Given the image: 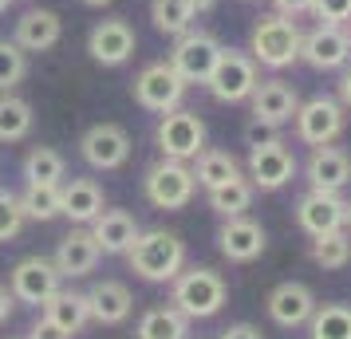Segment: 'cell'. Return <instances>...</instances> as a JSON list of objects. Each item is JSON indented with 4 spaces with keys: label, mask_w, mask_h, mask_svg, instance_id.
Instances as JSON below:
<instances>
[{
    "label": "cell",
    "mask_w": 351,
    "mask_h": 339,
    "mask_svg": "<svg viewBox=\"0 0 351 339\" xmlns=\"http://www.w3.org/2000/svg\"><path fill=\"white\" fill-rule=\"evenodd\" d=\"M130 268L150 280V284H170L182 268H186V244L178 233H166V229H146L134 237V244L127 249Z\"/></svg>",
    "instance_id": "obj_1"
},
{
    "label": "cell",
    "mask_w": 351,
    "mask_h": 339,
    "mask_svg": "<svg viewBox=\"0 0 351 339\" xmlns=\"http://www.w3.org/2000/svg\"><path fill=\"white\" fill-rule=\"evenodd\" d=\"M300 24L296 20L280 16V12H272V16H261L253 24V32H249V55L256 60V67H269V71H285L300 60Z\"/></svg>",
    "instance_id": "obj_2"
},
{
    "label": "cell",
    "mask_w": 351,
    "mask_h": 339,
    "mask_svg": "<svg viewBox=\"0 0 351 339\" xmlns=\"http://www.w3.org/2000/svg\"><path fill=\"white\" fill-rule=\"evenodd\" d=\"M170 284H174L170 304L186 320H209V316H217L225 307V296H229L221 273H213V268H182Z\"/></svg>",
    "instance_id": "obj_3"
},
{
    "label": "cell",
    "mask_w": 351,
    "mask_h": 339,
    "mask_svg": "<svg viewBox=\"0 0 351 339\" xmlns=\"http://www.w3.org/2000/svg\"><path fill=\"white\" fill-rule=\"evenodd\" d=\"M154 142H158L162 158L193 162L206 150V123H202V114L190 111V107H174V111H166L158 118Z\"/></svg>",
    "instance_id": "obj_4"
},
{
    "label": "cell",
    "mask_w": 351,
    "mask_h": 339,
    "mask_svg": "<svg viewBox=\"0 0 351 339\" xmlns=\"http://www.w3.org/2000/svg\"><path fill=\"white\" fill-rule=\"evenodd\" d=\"M261 83V71H256V60L249 51H233V48H221L217 64L209 71L206 79V91L217 103H249L253 87Z\"/></svg>",
    "instance_id": "obj_5"
},
{
    "label": "cell",
    "mask_w": 351,
    "mask_h": 339,
    "mask_svg": "<svg viewBox=\"0 0 351 339\" xmlns=\"http://www.w3.org/2000/svg\"><path fill=\"white\" fill-rule=\"evenodd\" d=\"M143 190H146V201L154 210H186L197 194V181H193V170L186 162H174V158H162L146 170L143 178Z\"/></svg>",
    "instance_id": "obj_6"
},
{
    "label": "cell",
    "mask_w": 351,
    "mask_h": 339,
    "mask_svg": "<svg viewBox=\"0 0 351 339\" xmlns=\"http://www.w3.org/2000/svg\"><path fill=\"white\" fill-rule=\"evenodd\" d=\"M186 87H190V83L162 60V64H146L143 71L134 75V87H130V91H134V103H138L143 111L166 114V111H174V107H182Z\"/></svg>",
    "instance_id": "obj_7"
},
{
    "label": "cell",
    "mask_w": 351,
    "mask_h": 339,
    "mask_svg": "<svg viewBox=\"0 0 351 339\" xmlns=\"http://www.w3.org/2000/svg\"><path fill=\"white\" fill-rule=\"evenodd\" d=\"M217 55H221V40L213 32H206V28H190V32L174 36V51H170L166 64L174 67L186 83H206L213 64H217Z\"/></svg>",
    "instance_id": "obj_8"
},
{
    "label": "cell",
    "mask_w": 351,
    "mask_h": 339,
    "mask_svg": "<svg viewBox=\"0 0 351 339\" xmlns=\"http://www.w3.org/2000/svg\"><path fill=\"white\" fill-rule=\"evenodd\" d=\"M343 127H348V111L332 95H316V99H308V103L296 107V138L308 146L335 142L343 134Z\"/></svg>",
    "instance_id": "obj_9"
},
{
    "label": "cell",
    "mask_w": 351,
    "mask_h": 339,
    "mask_svg": "<svg viewBox=\"0 0 351 339\" xmlns=\"http://www.w3.org/2000/svg\"><path fill=\"white\" fill-rule=\"evenodd\" d=\"M296 178V154L288 150L276 134L265 142H253L249 150V181L253 190H285L288 181Z\"/></svg>",
    "instance_id": "obj_10"
},
{
    "label": "cell",
    "mask_w": 351,
    "mask_h": 339,
    "mask_svg": "<svg viewBox=\"0 0 351 339\" xmlns=\"http://www.w3.org/2000/svg\"><path fill=\"white\" fill-rule=\"evenodd\" d=\"M300 60L316 71H339L351 64V32L343 24H319L300 40Z\"/></svg>",
    "instance_id": "obj_11"
},
{
    "label": "cell",
    "mask_w": 351,
    "mask_h": 339,
    "mask_svg": "<svg viewBox=\"0 0 351 339\" xmlns=\"http://www.w3.org/2000/svg\"><path fill=\"white\" fill-rule=\"evenodd\" d=\"M130 150H134L130 134L119 123H95V127L83 130V138H80V154L91 170H119V166H127Z\"/></svg>",
    "instance_id": "obj_12"
},
{
    "label": "cell",
    "mask_w": 351,
    "mask_h": 339,
    "mask_svg": "<svg viewBox=\"0 0 351 339\" xmlns=\"http://www.w3.org/2000/svg\"><path fill=\"white\" fill-rule=\"evenodd\" d=\"M134 48H138V36L130 28V20H123V16L99 20L95 28L87 32V55L103 67H123L134 55Z\"/></svg>",
    "instance_id": "obj_13"
},
{
    "label": "cell",
    "mask_w": 351,
    "mask_h": 339,
    "mask_svg": "<svg viewBox=\"0 0 351 339\" xmlns=\"http://www.w3.org/2000/svg\"><path fill=\"white\" fill-rule=\"evenodd\" d=\"M296 225H300L308 237L348 229V201L339 194H328V190H308V194L296 201Z\"/></svg>",
    "instance_id": "obj_14"
},
{
    "label": "cell",
    "mask_w": 351,
    "mask_h": 339,
    "mask_svg": "<svg viewBox=\"0 0 351 339\" xmlns=\"http://www.w3.org/2000/svg\"><path fill=\"white\" fill-rule=\"evenodd\" d=\"M249 107H253V123H265V127H285L296 118V107H300V95L296 87L285 79H261L249 95Z\"/></svg>",
    "instance_id": "obj_15"
},
{
    "label": "cell",
    "mask_w": 351,
    "mask_h": 339,
    "mask_svg": "<svg viewBox=\"0 0 351 339\" xmlns=\"http://www.w3.org/2000/svg\"><path fill=\"white\" fill-rule=\"evenodd\" d=\"M12 300L20 304H44L51 292H60V268H56V260H44V257H24L12 268Z\"/></svg>",
    "instance_id": "obj_16"
},
{
    "label": "cell",
    "mask_w": 351,
    "mask_h": 339,
    "mask_svg": "<svg viewBox=\"0 0 351 339\" xmlns=\"http://www.w3.org/2000/svg\"><path fill=\"white\" fill-rule=\"evenodd\" d=\"M265 244H269V233L261 221L253 217H225L221 233H217V249H221L225 260H233V264H249L265 253Z\"/></svg>",
    "instance_id": "obj_17"
},
{
    "label": "cell",
    "mask_w": 351,
    "mask_h": 339,
    "mask_svg": "<svg viewBox=\"0 0 351 339\" xmlns=\"http://www.w3.org/2000/svg\"><path fill=\"white\" fill-rule=\"evenodd\" d=\"M269 316L276 327H304L308 323V316L316 312V296H312V288L308 284H300V280H285V284H276V288L269 292Z\"/></svg>",
    "instance_id": "obj_18"
},
{
    "label": "cell",
    "mask_w": 351,
    "mask_h": 339,
    "mask_svg": "<svg viewBox=\"0 0 351 339\" xmlns=\"http://www.w3.org/2000/svg\"><path fill=\"white\" fill-rule=\"evenodd\" d=\"M351 181V154L343 146H312V158H308V186L312 190H328L339 194Z\"/></svg>",
    "instance_id": "obj_19"
},
{
    "label": "cell",
    "mask_w": 351,
    "mask_h": 339,
    "mask_svg": "<svg viewBox=\"0 0 351 339\" xmlns=\"http://www.w3.org/2000/svg\"><path fill=\"white\" fill-rule=\"evenodd\" d=\"M12 40L24 51H51L64 40V20H60V12H51V8H28L16 20Z\"/></svg>",
    "instance_id": "obj_20"
},
{
    "label": "cell",
    "mask_w": 351,
    "mask_h": 339,
    "mask_svg": "<svg viewBox=\"0 0 351 339\" xmlns=\"http://www.w3.org/2000/svg\"><path fill=\"white\" fill-rule=\"evenodd\" d=\"M103 210H107V197H103V186L95 178L60 181V213L71 217L75 225H91Z\"/></svg>",
    "instance_id": "obj_21"
},
{
    "label": "cell",
    "mask_w": 351,
    "mask_h": 339,
    "mask_svg": "<svg viewBox=\"0 0 351 339\" xmlns=\"http://www.w3.org/2000/svg\"><path fill=\"white\" fill-rule=\"evenodd\" d=\"M99 244L95 237H91V229H71L64 241H60V249H56V268H60V276L64 280H75V276H87V273H95V264H99Z\"/></svg>",
    "instance_id": "obj_22"
},
{
    "label": "cell",
    "mask_w": 351,
    "mask_h": 339,
    "mask_svg": "<svg viewBox=\"0 0 351 339\" xmlns=\"http://www.w3.org/2000/svg\"><path fill=\"white\" fill-rule=\"evenodd\" d=\"M83 300H87L91 320H95V323H107V327L123 323V320L130 316V307H134V300H130V288L123 284V280H99V284H91V288L83 292Z\"/></svg>",
    "instance_id": "obj_23"
},
{
    "label": "cell",
    "mask_w": 351,
    "mask_h": 339,
    "mask_svg": "<svg viewBox=\"0 0 351 339\" xmlns=\"http://www.w3.org/2000/svg\"><path fill=\"white\" fill-rule=\"evenodd\" d=\"M138 233H143V229L134 221V213H127V210H103L95 221H91V237H95L99 253H111V257L127 253Z\"/></svg>",
    "instance_id": "obj_24"
},
{
    "label": "cell",
    "mask_w": 351,
    "mask_h": 339,
    "mask_svg": "<svg viewBox=\"0 0 351 339\" xmlns=\"http://www.w3.org/2000/svg\"><path fill=\"white\" fill-rule=\"evenodd\" d=\"M44 316H48L51 323H60L67 336H80L83 327L91 323V312H87V300H83V292H67V288H60V292H51L48 300H44Z\"/></svg>",
    "instance_id": "obj_25"
},
{
    "label": "cell",
    "mask_w": 351,
    "mask_h": 339,
    "mask_svg": "<svg viewBox=\"0 0 351 339\" xmlns=\"http://www.w3.org/2000/svg\"><path fill=\"white\" fill-rule=\"evenodd\" d=\"M190 170H193V181L206 186V194L217 190V186H225V181L241 178V166H237V158H233L229 150H202V154L193 158Z\"/></svg>",
    "instance_id": "obj_26"
},
{
    "label": "cell",
    "mask_w": 351,
    "mask_h": 339,
    "mask_svg": "<svg viewBox=\"0 0 351 339\" xmlns=\"http://www.w3.org/2000/svg\"><path fill=\"white\" fill-rule=\"evenodd\" d=\"M36 127V114L28 99L12 95V91H0V142H20L28 138Z\"/></svg>",
    "instance_id": "obj_27"
},
{
    "label": "cell",
    "mask_w": 351,
    "mask_h": 339,
    "mask_svg": "<svg viewBox=\"0 0 351 339\" xmlns=\"http://www.w3.org/2000/svg\"><path fill=\"white\" fill-rule=\"evenodd\" d=\"M186 336H190V320L174 304L150 307L138 320V339H186Z\"/></svg>",
    "instance_id": "obj_28"
},
{
    "label": "cell",
    "mask_w": 351,
    "mask_h": 339,
    "mask_svg": "<svg viewBox=\"0 0 351 339\" xmlns=\"http://www.w3.org/2000/svg\"><path fill=\"white\" fill-rule=\"evenodd\" d=\"M312 339H351V304H316L308 316Z\"/></svg>",
    "instance_id": "obj_29"
},
{
    "label": "cell",
    "mask_w": 351,
    "mask_h": 339,
    "mask_svg": "<svg viewBox=\"0 0 351 339\" xmlns=\"http://www.w3.org/2000/svg\"><path fill=\"white\" fill-rule=\"evenodd\" d=\"M312 260H316L319 268H328V273H335V268H348L351 264V229H335V233H319V237H312Z\"/></svg>",
    "instance_id": "obj_30"
},
{
    "label": "cell",
    "mask_w": 351,
    "mask_h": 339,
    "mask_svg": "<svg viewBox=\"0 0 351 339\" xmlns=\"http://www.w3.org/2000/svg\"><path fill=\"white\" fill-rule=\"evenodd\" d=\"M64 174H67V162L56 146H32L24 154V178L28 181H51V186H60Z\"/></svg>",
    "instance_id": "obj_31"
},
{
    "label": "cell",
    "mask_w": 351,
    "mask_h": 339,
    "mask_svg": "<svg viewBox=\"0 0 351 339\" xmlns=\"http://www.w3.org/2000/svg\"><path fill=\"white\" fill-rule=\"evenodd\" d=\"M253 181L249 178H233L225 181V186H217V190H209V210L221 213V217H241V213L253 205Z\"/></svg>",
    "instance_id": "obj_32"
},
{
    "label": "cell",
    "mask_w": 351,
    "mask_h": 339,
    "mask_svg": "<svg viewBox=\"0 0 351 339\" xmlns=\"http://www.w3.org/2000/svg\"><path fill=\"white\" fill-rule=\"evenodd\" d=\"M193 12L190 0H150V20L162 36H182L193 28Z\"/></svg>",
    "instance_id": "obj_33"
},
{
    "label": "cell",
    "mask_w": 351,
    "mask_h": 339,
    "mask_svg": "<svg viewBox=\"0 0 351 339\" xmlns=\"http://www.w3.org/2000/svg\"><path fill=\"white\" fill-rule=\"evenodd\" d=\"M20 210L28 221H51L60 217V186L51 181H28V190L20 194Z\"/></svg>",
    "instance_id": "obj_34"
},
{
    "label": "cell",
    "mask_w": 351,
    "mask_h": 339,
    "mask_svg": "<svg viewBox=\"0 0 351 339\" xmlns=\"http://www.w3.org/2000/svg\"><path fill=\"white\" fill-rule=\"evenodd\" d=\"M24 79H28V51L16 40L0 36V91H16Z\"/></svg>",
    "instance_id": "obj_35"
},
{
    "label": "cell",
    "mask_w": 351,
    "mask_h": 339,
    "mask_svg": "<svg viewBox=\"0 0 351 339\" xmlns=\"http://www.w3.org/2000/svg\"><path fill=\"white\" fill-rule=\"evenodd\" d=\"M24 210H20V194H8V190H0V244L16 241L20 229H24Z\"/></svg>",
    "instance_id": "obj_36"
},
{
    "label": "cell",
    "mask_w": 351,
    "mask_h": 339,
    "mask_svg": "<svg viewBox=\"0 0 351 339\" xmlns=\"http://www.w3.org/2000/svg\"><path fill=\"white\" fill-rule=\"evenodd\" d=\"M312 16L319 24H351V0H312Z\"/></svg>",
    "instance_id": "obj_37"
},
{
    "label": "cell",
    "mask_w": 351,
    "mask_h": 339,
    "mask_svg": "<svg viewBox=\"0 0 351 339\" xmlns=\"http://www.w3.org/2000/svg\"><path fill=\"white\" fill-rule=\"evenodd\" d=\"M28 339H71L64 331V327H60V323H51L48 316H40V320L32 323V331H28Z\"/></svg>",
    "instance_id": "obj_38"
},
{
    "label": "cell",
    "mask_w": 351,
    "mask_h": 339,
    "mask_svg": "<svg viewBox=\"0 0 351 339\" xmlns=\"http://www.w3.org/2000/svg\"><path fill=\"white\" fill-rule=\"evenodd\" d=\"M272 8H276L280 16L296 20V16H304V12H312V0H272Z\"/></svg>",
    "instance_id": "obj_39"
},
{
    "label": "cell",
    "mask_w": 351,
    "mask_h": 339,
    "mask_svg": "<svg viewBox=\"0 0 351 339\" xmlns=\"http://www.w3.org/2000/svg\"><path fill=\"white\" fill-rule=\"evenodd\" d=\"M221 339H265L261 331H256L253 323H233V327H225Z\"/></svg>",
    "instance_id": "obj_40"
},
{
    "label": "cell",
    "mask_w": 351,
    "mask_h": 339,
    "mask_svg": "<svg viewBox=\"0 0 351 339\" xmlns=\"http://www.w3.org/2000/svg\"><path fill=\"white\" fill-rule=\"evenodd\" d=\"M339 103H343V111H351V64L339 75Z\"/></svg>",
    "instance_id": "obj_41"
},
{
    "label": "cell",
    "mask_w": 351,
    "mask_h": 339,
    "mask_svg": "<svg viewBox=\"0 0 351 339\" xmlns=\"http://www.w3.org/2000/svg\"><path fill=\"white\" fill-rule=\"evenodd\" d=\"M12 307H16V300H12V292L0 288V323H8V316H12Z\"/></svg>",
    "instance_id": "obj_42"
},
{
    "label": "cell",
    "mask_w": 351,
    "mask_h": 339,
    "mask_svg": "<svg viewBox=\"0 0 351 339\" xmlns=\"http://www.w3.org/2000/svg\"><path fill=\"white\" fill-rule=\"evenodd\" d=\"M213 4H217V0H190V8H193V12H209Z\"/></svg>",
    "instance_id": "obj_43"
},
{
    "label": "cell",
    "mask_w": 351,
    "mask_h": 339,
    "mask_svg": "<svg viewBox=\"0 0 351 339\" xmlns=\"http://www.w3.org/2000/svg\"><path fill=\"white\" fill-rule=\"evenodd\" d=\"M80 4H87V8H107V4H114V0H80Z\"/></svg>",
    "instance_id": "obj_44"
},
{
    "label": "cell",
    "mask_w": 351,
    "mask_h": 339,
    "mask_svg": "<svg viewBox=\"0 0 351 339\" xmlns=\"http://www.w3.org/2000/svg\"><path fill=\"white\" fill-rule=\"evenodd\" d=\"M8 4H12V0H0V12H8Z\"/></svg>",
    "instance_id": "obj_45"
},
{
    "label": "cell",
    "mask_w": 351,
    "mask_h": 339,
    "mask_svg": "<svg viewBox=\"0 0 351 339\" xmlns=\"http://www.w3.org/2000/svg\"><path fill=\"white\" fill-rule=\"evenodd\" d=\"M348 229H351V201H348Z\"/></svg>",
    "instance_id": "obj_46"
}]
</instances>
